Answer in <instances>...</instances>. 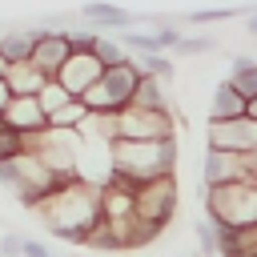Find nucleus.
I'll return each instance as SVG.
<instances>
[{
  "instance_id": "1",
  "label": "nucleus",
  "mask_w": 257,
  "mask_h": 257,
  "mask_svg": "<svg viewBox=\"0 0 257 257\" xmlns=\"http://www.w3.org/2000/svg\"><path fill=\"white\" fill-rule=\"evenodd\" d=\"M44 229L56 237V241H72V245H84L88 229L100 221V185H88L80 177L64 181L60 189L44 193V201L32 209Z\"/></svg>"
},
{
  "instance_id": "2",
  "label": "nucleus",
  "mask_w": 257,
  "mask_h": 257,
  "mask_svg": "<svg viewBox=\"0 0 257 257\" xmlns=\"http://www.w3.org/2000/svg\"><path fill=\"white\" fill-rule=\"evenodd\" d=\"M108 165H112V173H120L128 181H149V177L173 173L177 169V137H157V141L116 137L108 145Z\"/></svg>"
},
{
  "instance_id": "3",
  "label": "nucleus",
  "mask_w": 257,
  "mask_h": 257,
  "mask_svg": "<svg viewBox=\"0 0 257 257\" xmlns=\"http://www.w3.org/2000/svg\"><path fill=\"white\" fill-rule=\"evenodd\" d=\"M141 80V68H137V56L120 60V64H104V72L80 92V100L96 112H120L128 100H133V88Z\"/></svg>"
},
{
  "instance_id": "4",
  "label": "nucleus",
  "mask_w": 257,
  "mask_h": 257,
  "mask_svg": "<svg viewBox=\"0 0 257 257\" xmlns=\"http://www.w3.org/2000/svg\"><path fill=\"white\" fill-rule=\"evenodd\" d=\"M205 217L213 225H253L257 221V181H229L205 189Z\"/></svg>"
},
{
  "instance_id": "5",
  "label": "nucleus",
  "mask_w": 257,
  "mask_h": 257,
  "mask_svg": "<svg viewBox=\"0 0 257 257\" xmlns=\"http://www.w3.org/2000/svg\"><path fill=\"white\" fill-rule=\"evenodd\" d=\"M133 213L145 217V221L169 225L173 213H177V181H173V173L137 181V189H133Z\"/></svg>"
},
{
  "instance_id": "6",
  "label": "nucleus",
  "mask_w": 257,
  "mask_h": 257,
  "mask_svg": "<svg viewBox=\"0 0 257 257\" xmlns=\"http://www.w3.org/2000/svg\"><path fill=\"white\" fill-rule=\"evenodd\" d=\"M116 128L120 137H141V141H157V137H177V120L165 108H149V104H124L116 112Z\"/></svg>"
},
{
  "instance_id": "7",
  "label": "nucleus",
  "mask_w": 257,
  "mask_h": 257,
  "mask_svg": "<svg viewBox=\"0 0 257 257\" xmlns=\"http://www.w3.org/2000/svg\"><path fill=\"white\" fill-rule=\"evenodd\" d=\"M209 149H233V153H253L257 149V116H229V120H209L205 133Z\"/></svg>"
},
{
  "instance_id": "8",
  "label": "nucleus",
  "mask_w": 257,
  "mask_h": 257,
  "mask_svg": "<svg viewBox=\"0 0 257 257\" xmlns=\"http://www.w3.org/2000/svg\"><path fill=\"white\" fill-rule=\"evenodd\" d=\"M104 72V60L88 48V44H72V52H68V60L60 64V72H56V80L72 92V96H80L96 76Z\"/></svg>"
},
{
  "instance_id": "9",
  "label": "nucleus",
  "mask_w": 257,
  "mask_h": 257,
  "mask_svg": "<svg viewBox=\"0 0 257 257\" xmlns=\"http://www.w3.org/2000/svg\"><path fill=\"white\" fill-rule=\"evenodd\" d=\"M201 173H205V189L229 185V181H253L249 177V153H233V149H209Z\"/></svg>"
},
{
  "instance_id": "10",
  "label": "nucleus",
  "mask_w": 257,
  "mask_h": 257,
  "mask_svg": "<svg viewBox=\"0 0 257 257\" xmlns=\"http://www.w3.org/2000/svg\"><path fill=\"white\" fill-rule=\"evenodd\" d=\"M44 28V24H40ZM68 52H72V40L60 32V28H44L40 36H36V44H32V64L44 72V76H56L60 72V64L68 60Z\"/></svg>"
},
{
  "instance_id": "11",
  "label": "nucleus",
  "mask_w": 257,
  "mask_h": 257,
  "mask_svg": "<svg viewBox=\"0 0 257 257\" xmlns=\"http://www.w3.org/2000/svg\"><path fill=\"white\" fill-rule=\"evenodd\" d=\"M80 16H84L88 24H96V28H104V32H120V28L141 24V16H133L128 8H116V4H108V0H88V4L80 8Z\"/></svg>"
},
{
  "instance_id": "12",
  "label": "nucleus",
  "mask_w": 257,
  "mask_h": 257,
  "mask_svg": "<svg viewBox=\"0 0 257 257\" xmlns=\"http://www.w3.org/2000/svg\"><path fill=\"white\" fill-rule=\"evenodd\" d=\"M4 120L16 133H40V128H48V116H44V108H40L36 96H12L8 108H4Z\"/></svg>"
},
{
  "instance_id": "13",
  "label": "nucleus",
  "mask_w": 257,
  "mask_h": 257,
  "mask_svg": "<svg viewBox=\"0 0 257 257\" xmlns=\"http://www.w3.org/2000/svg\"><path fill=\"white\" fill-rule=\"evenodd\" d=\"M249 112V96L237 92V84L225 76L217 88H213V100H209V120H229V116H245Z\"/></svg>"
},
{
  "instance_id": "14",
  "label": "nucleus",
  "mask_w": 257,
  "mask_h": 257,
  "mask_svg": "<svg viewBox=\"0 0 257 257\" xmlns=\"http://www.w3.org/2000/svg\"><path fill=\"white\" fill-rule=\"evenodd\" d=\"M4 80H8V88H12V96H36L40 92V84L48 80L32 60H8V72H4Z\"/></svg>"
},
{
  "instance_id": "15",
  "label": "nucleus",
  "mask_w": 257,
  "mask_h": 257,
  "mask_svg": "<svg viewBox=\"0 0 257 257\" xmlns=\"http://www.w3.org/2000/svg\"><path fill=\"white\" fill-rule=\"evenodd\" d=\"M40 32H44L40 24L0 32V52H4V60H28V56H32V44H36V36H40Z\"/></svg>"
},
{
  "instance_id": "16",
  "label": "nucleus",
  "mask_w": 257,
  "mask_h": 257,
  "mask_svg": "<svg viewBox=\"0 0 257 257\" xmlns=\"http://www.w3.org/2000/svg\"><path fill=\"white\" fill-rule=\"evenodd\" d=\"M169 80H161V76H149V72H141V80H137V88H133V100L128 104H149V108H165L169 104V88H165Z\"/></svg>"
},
{
  "instance_id": "17",
  "label": "nucleus",
  "mask_w": 257,
  "mask_h": 257,
  "mask_svg": "<svg viewBox=\"0 0 257 257\" xmlns=\"http://www.w3.org/2000/svg\"><path fill=\"white\" fill-rule=\"evenodd\" d=\"M229 80L237 84V92L241 96H257V56H245V52H237L233 56V64H229Z\"/></svg>"
},
{
  "instance_id": "18",
  "label": "nucleus",
  "mask_w": 257,
  "mask_h": 257,
  "mask_svg": "<svg viewBox=\"0 0 257 257\" xmlns=\"http://www.w3.org/2000/svg\"><path fill=\"white\" fill-rule=\"evenodd\" d=\"M84 116H88V104H84L80 96H72L68 104H60L56 112H48V128H64V133H76Z\"/></svg>"
},
{
  "instance_id": "19",
  "label": "nucleus",
  "mask_w": 257,
  "mask_h": 257,
  "mask_svg": "<svg viewBox=\"0 0 257 257\" xmlns=\"http://www.w3.org/2000/svg\"><path fill=\"white\" fill-rule=\"evenodd\" d=\"M88 48H92V52H96L104 64H120V60H128V56H133V52L120 44V36H108V32H96Z\"/></svg>"
},
{
  "instance_id": "20",
  "label": "nucleus",
  "mask_w": 257,
  "mask_h": 257,
  "mask_svg": "<svg viewBox=\"0 0 257 257\" xmlns=\"http://www.w3.org/2000/svg\"><path fill=\"white\" fill-rule=\"evenodd\" d=\"M137 56V68L141 72H149V76H161V80H173V60H169V52H133Z\"/></svg>"
},
{
  "instance_id": "21",
  "label": "nucleus",
  "mask_w": 257,
  "mask_h": 257,
  "mask_svg": "<svg viewBox=\"0 0 257 257\" xmlns=\"http://www.w3.org/2000/svg\"><path fill=\"white\" fill-rule=\"evenodd\" d=\"M36 100H40V108H44V116H48V112H56L60 104H68V100H72V92H68V88H64V84H60L56 76H48V80L40 84Z\"/></svg>"
},
{
  "instance_id": "22",
  "label": "nucleus",
  "mask_w": 257,
  "mask_h": 257,
  "mask_svg": "<svg viewBox=\"0 0 257 257\" xmlns=\"http://www.w3.org/2000/svg\"><path fill=\"white\" fill-rule=\"evenodd\" d=\"M173 52H181V56H205V52H217V36H209V32H193V36H181Z\"/></svg>"
},
{
  "instance_id": "23",
  "label": "nucleus",
  "mask_w": 257,
  "mask_h": 257,
  "mask_svg": "<svg viewBox=\"0 0 257 257\" xmlns=\"http://www.w3.org/2000/svg\"><path fill=\"white\" fill-rule=\"evenodd\" d=\"M233 16H249V4L245 8H201V12H189L185 20H193V24H221V20H233Z\"/></svg>"
},
{
  "instance_id": "24",
  "label": "nucleus",
  "mask_w": 257,
  "mask_h": 257,
  "mask_svg": "<svg viewBox=\"0 0 257 257\" xmlns=\"http://www.w3.org/2000/svg\"><path fill=\"white\" fill-rule=\"evenodd\" d=\"M193 233H197V241H201V253H205V257H221V249H217V225H213L209 217L193 221Z\"/></svg>"
},
{
  "instance_id": "25",
  "label": "nucleus",
  "mask_w": 257,
  "mask_h": 257,
  "mask_svg": "<svg viewBox=\"0 0 257 257\" xmlns=\"http://www.w3.org/2000/svg\"><path fill=\"white\" fill-rule=\"evenodd\" d=\"M0 253H4V257H24V237L0 233Z\"/></svg>"
},
{
  "instance_id": "26",
  "label": "nucleus",
  "mask_w": 257,
  "mask_h": 257,
  "mask_svg": "<svg viewBox=\"0 0 257 257\" xmlns=\"http://www.w3.org/2000/svg\"><path fill=\"white\" fill-rule=\"evenodd\" d=\"M24 257H52V253H48V245H44V241L24 237Z\"/></svg>"
},
{
  "instance_id": "27",
  "label": "nucleus",
  "mask_w": 257,
  "mask_h": 257,
  "mask_svg": "<svg viewBox=\"0 0 257 257\" xmlns=\"http://www.w3.org/2000/svg\"><path fill=\"white\" fill-rule=\"evenodd\" d=\"M245 36L257 40V8H253V4H249V16H245Z\"/></svg>"
},
{
  "instance_id": "28",
  "label": "nucleus",
  "mask_w": 257,
  "mask_h": 257,
  "mask_svg": "<svg viewBox=\"0 0 257 257\" xmlns=\"http://www.w3.org/2000/svg\"><path fill=\"white\" fill-rule=\"evenodd\" d=\"M8 100H12V88H8V80L0 76V116H4V108H8Z\"/></svg>"
},
{
  "instance_id": "29",
  "label": "nucleus",
  "mask_w": 257,
  "mask_h": 257,
  "mask_svg": "<svg viewBox=\"0 0 257 257\" xmlns=\"http://www.w3.org/2000/svg\"><path fill=\"white\" fill-rule=\"evenodd\" d=\"M4 72H8V60H4V52H0V76H4Z\"/></svg>"
},
{
  "instance_id": "30",
  "label": "nucleus",
  "mask_w": 257,
  "mask_h": 257,
  "mask_svg": "<svg viewBox=\"0 0 257 257\" xmlns=\"http://www.w3.org/2000/svg\"><path fill=\"white\" fill-rule=\"evenodd\" d=\"M249 112H253V116H257V96H253V100H249Z\"/></svg>"
}]
</instances>
